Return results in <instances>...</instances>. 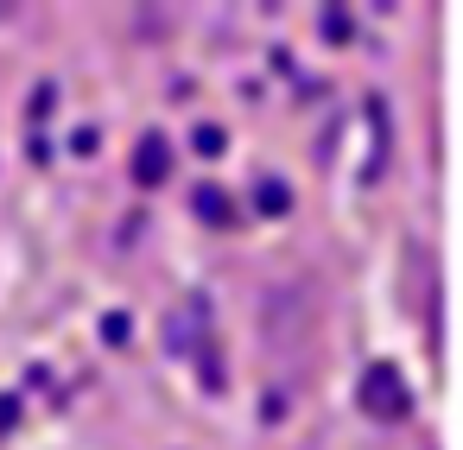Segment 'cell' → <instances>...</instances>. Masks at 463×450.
I'll return each instance as SVG.
<instances>
[{"instance_id":"4","label":"cell","mask_w":463,"mask_h":450,"mask_svg":"<svg viewBox=\"0 0 463 450\" xmlns=\"http://www.w3.org/2000/svg\"><path fill=\"white\" fill-rule=\"evenodd\" d=\"M254 203H260L267 216H286V210H292V197H286V184H273V178H267V184L254 191Z\"/></svg>"},{"instance_id":"7","label":"cell","mask_w":463,"mask_h":450,"mask_svg":"<svg viewBox=\"0 0 463 450\" xmlns=\"http://www.w3.org/2000/svg\"><path fill=\"white\" fill-rule=\"evenodd\" d=\"M324 33L343 45V39H349V14H336V7H330V14H324Z\"/></svg>"},{"instance_id":"5","label":"cell","mask_w":463,"mask_h":450,"mask_svg":"<svg viewBox=\"0 0 463 450\" xmlns=\"http://www.w3.org/2000/svg\"><path fill=\"white\" fill-rule=\"evenodd\" d=\"M197 216H210V222H229V197H222V191H197Z\"/></svg>"},{"instance_id":"1","label":"cell","mask_w":463,"mask_h":450,"mask_svg":"<svg viewBox=\"0 0 463 450\" xmlns=\"http://www.w3.org/2000/svg\"><path fill=\"white\" fill-rule=\"evenodd\" d=\"M355 406H362L368 418H406V412H412V387L400 380L393 361H374V368L362 374V387H355Z\"/></svg>"},{"instance_id":"3","label":"cell","mask_w":463,"mask_h":450,"mask_svg":"<svg viewBox=\"0 0 463 450\" xmlns=\"http://www.w3.org/2000/svg\"><path fill=\"white\" fill-rule=\"evenodd\" d=\"M165 172H172V140L165 134H146L140 146H134V184H165Z\"/></svg>"},{"instance_id":"6","label":"cell","mask_w":463,"mask_h":450,"mask_svg":"<svg viewBox=\"0 0 463 450\" xmlns=\"http://www.w3.org/2000/svg\"><path fill=\"white\" fill-rule=\"evenodd\" d=\"M191 146H197L203 159H216V153H222V127H197V140H191Z\"/></svg>"},{"instance_id":"2","label":"cell","mask_w":463,"mask_h":450,"mask_svg":"<svg viewBox=\"0 0 463 450\" xmlns=\"http://www.w3.org/2000/svg\"><path fill=\"white\" fill-rule=\"evenodd\" d=\"M260 323H267V342H273V349H292V342L311 330V298H305L298 286H279V292L267 298Z\"/></svg>"},{"instance_id":"8","label":"cell","mask_w":463,"mask_h":450,"mask_svg":"<svg viewBox=\"0 0 463 450\" xmlns=\"http://www.w3.org/2000/svg\"><path fill=\"white\" fill-rule=\"evenodd\" d=\"M102 336H109V342H128V317H121V311H115V317H102Z\"/></svg>"}]
</instances>
